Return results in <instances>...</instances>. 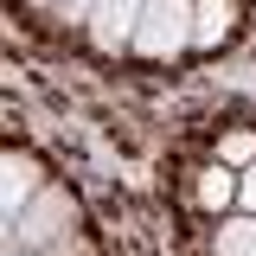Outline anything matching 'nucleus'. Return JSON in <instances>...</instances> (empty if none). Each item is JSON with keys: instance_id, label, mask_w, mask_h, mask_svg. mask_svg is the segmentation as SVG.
Segmentation results:
<instances>
[{"instance_id": "nucleus-3", "label": "nucleus", "mask_w": 256, "mask_h": 256, "mask_svg": "<svg viewBox=\"0 0 256 256\" xmlns=\"http://www.w3.org/2000/svg\"><path fill=\"white\" fill-rule=\"evenodd\" d=\"M141 13H148V0H96L90 13V45L96 52H134V32H141Z\"/></svg>"}, {"instance_id": "nucleus-12", "label": "nucleus", "mask_w": 256, "mask_h": 256, "mask_svg": "<svg viewBox=\"0 0 256 256\" xmlns=\"http://www.w3.org/2000/svg\"><path fill=\"white\" fill-rule=\"evenodd\" d=\"M26 6H58V0H26Z\"/></svg>"}, {"instance_id": "nucleus-2", "label": "nucleus", "mask_w": 256, "mask_h": 256, "mask_svg": "<svg viewBox=\"0 0 256 256\" xmlns=\"http://www.w3.org/2000/svg\"><path fill=\"white\" fill-rule=\"evenodd\" d=\"M192 13H198V0H148V13H141V32H134V58H180L192 52Z\"/></svg>"}, {"instance_id": "nucleus-6", "label": "nucleus", "mask_w": 256, "mask_h": 256, "mask_svg": "<svg viewBox=\"0 0 256 256\" xmlns=\"http://www.w3.org/2000/svg\"><path fill=\"white\" fill-rule=\"evenodd\" d=\"M237 186H244V173H237V166H224V160H212V166L198 173V205L224 218V212L237 205Z\"/></svg>"}, {"instance_id": "nucleus-4", "label": "nucleus", "mask_w": 256, "mask_h": 256, "mask_svg": "<svg viewBox=\"0 0 256 256\" xmlns=\"http://www.w3.org/2000/svg\"><path fill=\"white\" fill-rule=\"evenodd\" d=\"M45 186H52V180H45V166H38L32 154H20V148H6V160H0V212H6V224L20 218Z\"/></svg>"}, {"instance_id": "nucleus-8", "label": "nucleus", "mask_w": 256, "mask_h": 256, "mask_svg": "<svg viewBox=\"0 0 256 256\" xmlns=\"http://www.w3.org/2000/svg\"><path fill=\"white\" fill-rule=\"evenodd\" d=\"M218 160L244 173V166L256 160V134H250V128H230V134H218Z\"/></svg>"}, {"instance_id": "nucleus-5", "label": "nucleus", "mask_w": 256, "mask_h": 256, "mask_svg": "<svg viewBox=\"0 0 256 256\" xmlns=\"http://www.w3.org/2000/svg\"><path fill=\"white\" fill-rule=\"evenodd\" d=\"M237 26V0H198L192 13V52H218Z\"/></svg>"}, {"instance_id": "nucleus-10", "label": "nucleus", "mask_w": 256, "mask_h": 256, "mask_svg": "<svg viewBox=\"0 0 256 256\" xmlns=\"http://www.w3.org/2000/svg\"><path fill=\"white\" fill-rule=\"evenodd\" d=\"M237 205H244V212H256V160L244 166V186H237Z\"/></svg>"}, {"instance_id": "nucleus-7", "label": "nucleus", "mask_w": 256, "mask_h": 256, "mask_svg": "<svg viewBox=\"0 0 256 256\" xmlns=\"http://www.w3.org/2000/svg\"><path fill=\"white\" fill-rule=\"evenodd\" d=\"M212 256H256V212H224L218 237H212Z\"/></svg>"}, {"instance_id": "nucleus-9", "label": "nucleus", "mask_w": 256, "mask_h": 256, "mask_svg": "<svg viewBox=\"0 0 256 256\" xmlns=\"http://www.w3.org/2000/svg\"><path fill=\"white\" fill-rule=\"evenodd\" d=\"M58 13V26H90V13H96V0H58L52 6Z\"/></svg>"}, {"instance_id": "nucleus-1", "label": "nucleus", "mask_w": 256, "mask_h": 256, "mask_svg": "<svg viewBox=\"0 0 256 256\" xmlns=\"http://www.w3.org/2000/svg\"><path fill=\"white\" fill-rule=\"evenodd\" d=\"M6 244H26L38 256H90L84 230H77V198L64 186H45L20 218L6 224Z\"/></svg>"}, {"instance_id": "nucleus-11", "label": "nucleus", "mask_w": 256, "mask_h": 256, "mask_svg": "<svg viewBox=\"0 0 256 256\" xmlns=\"http://www.w3.org/2000/svg\"><path fill=\"white\" fill-rule=\"evenodd\" d=\"M6 256H38V250H26V244H6Z\"/></svg>"}]
</instances>
